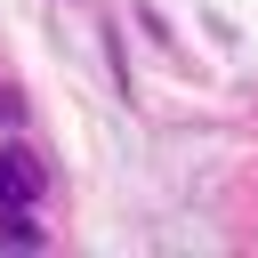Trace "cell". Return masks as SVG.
<instances>
[{"label": "cell", "mask_w": 258, "mask_h": 258, "mask_svg": "<svg viewBox=\"0 0 258 258\" xmlns=\"http://www.w3.org/2000/svg\"><path fill=\"white\" fill-rule=\"evenodd\" d=\"M0 242H8V250H32V242H40V234H32V226H24V218H8V210H0Z\"/></svg>", "instance_id": "obj_2"}, {"label": "cell", "mask_w": 258, "mask_h": 258, "mask_svg": "<svg viewBox=\"0 0 258 258\" xmlns=\"http://www.w3.org/2000/svg\"><path fill=\"white\" fill-rule=\"evenodd\" d=\"M24 202H40V161L24 145H0V210H24Z\"/></svg>", "instance_id": "obj_1"}]
</instances>
